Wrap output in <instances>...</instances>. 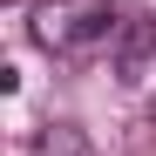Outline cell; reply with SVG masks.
Segmentation results:
<instances>
[{"label": "cell", "mask_w": 156, "mask_h": 156, "mask_svg": "<svg viewBox=\"0 0 156 156\" xmlns=\"http://www.w3.org/2000/svg\"><path fill=\"white\" fill-rule=\"evenodd\" d=\"M27 34L48 55H88V48H102L109 34H122V20H115L109 0H34Z\"/></svg>", "instance_id": "cell-1"}, {"label": "cell", "mask_w": 156, "mask_h": 156, "mask_svg": "<svg viewBox=\"0 0 156 156\" xmlns=\"http://www.w3.org/2000/svg\"><path fill=\"white\" fill-rule=\"evenodd\" d=\"M149 68H156V14H136L115 34V75L122 82H149Z\"/></svg>", "instance_id": "cell-2"}, {"label": "cell", "mask_w": 156, "mask_h": 156, "mask_svg": "<svg viewBox=\"0 0 156 156\" xmlns=\"http://www.w3.org/2000/svg\"><path fill=\"white\" fill-rule=\"evenodd\" d=\"M34 156H102V149H95L75 122H48L41 136H34Z\"/></svg>", "instance_id": "cell-3"}]
</instances>
